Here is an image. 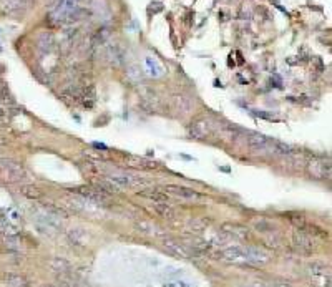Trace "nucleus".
<instances>
[{
    "label": "nucleus",
    "instance_id": "nucleus-7",
    "mask_svg": "<svg viewBox=\"0 0 332 287\" xmlns=\"http://www.w3.org/2000/svg\"><path fill=\"white\" fill-rule=\"evenodd\" d=\"M78 2L80 0H60L58 5L53 8V12L50 17H52L55 22H67L68 17L78 8Z\"/></svg>",
    "mask_w": 332,
    "mask_h": 287
},
{
    "label": "nucleus",
    "instance_id": "nucleus-6",
    "mask_svg": "<svg viewBox=\"0 0 332 287\" xmlns=\"http://www.w3.org/2000/svg\"><path fill=\"white\" fill-rule=\"evenodd\" d=\"M293 246L302 254H311L317 248L316 239H314L311 234L304 232V231H295L294 232V234H293Z\"/></svg>",
    "mask_w": 332,
    "mask_h": 287
},
{
    "label": "nucleus",
    "instance_id": "nucleus-21",
    "mask_svg": "<svg viewBox=\"0 0 332 287\" xmlns=\"http://www.w3.org/2000/svg\"><path fill=\"white\" fill-rule=\"evenodd\" d=\"M7 144V140L3 138V136H0V146H5Z\"/></svg>",
    "mask_w": 332,
    "mask_h": 287
},
{
    "label": "nucleus",
    "instance_id": "nucleus-10",
    "mask_svg": "<svg viewBox=\"0 0 332 287\" xmlns=\"http://www.w3.org/2000/svg\"><path fill=\"white\" fill-rule=\"evenodd\" d=\"M32 0H0V10L8 15L24 12L30 5Z\"/></svg>",
    "mask_w": 332,
    "mask_h": 287
},
{
    "label": "nucleus",
    "instance_id": "nucleus-3",
    "mask_svg": "<svg viewBox=\"0 0 332 287\" xmlns=\"http://www.w3.org/2000/svg\"><path fill=\"white\" fill-rule=\"evenodd\" d=\"M246 143L249 148H253L258 153H272L274 154L276 140L267 138L264 135L259 133H246Z\"/></svg>",
    "mask_w": 332,
    "mask_h": 287
},
{
    "label": "nucleus",
    "instance_id": "nucleus-4",
    "mask_svg": "<svg viewBox=\"0 0 332 287\" xmlns=\"http://www.w3.org/2000/svg\"><path fill=\"white\" fill-rule=\"evenodd\" d=\"M161 244L170 254H173V256H178V257H183V259H189L196 254V249L189 248L186 243H181V241H178V239L165 238L161 241Z\"/></svg>",
    "mask_w": 332,
    "mask_h": 287
},
{
    "label": "nucleus",
    "instance_id": "nucleus-1",
    "mask_svg": "<svg viewBox=\"0 0 332 287\" xmlns=\"http://www.w3.org/2000/svg\"><path fill=\"white\" fill-rule=\"evenodd\" d=\"M309 277L311 284L316 287H331V271L329 266L324 262H312L309 264Z\"/></svg>",
    "mask_w": 332,
    "mask_h": 287
},
{
    "label": "nucleus",
    "instance_id": "nucleus-22",
    "mask_svg": "<svg viewBox=\"0 0 332 287\" xmlns=\"http://www.w3.org/2000/svg\"><path fill=\"white\" fill-rule=\"evenodd\" d=\"M251 287H258V286H251Z\"/></svg>",
    "mask_w": 332,
    "mask_h": 287
},
{
    "label": "nucleus",
    "instance_id": "nucleus-11",
    "mask_svg": "<svg viewBox=\"0 0 332 287\" xmlns=\"http://www.w3.org/2000/svg\"><path fill=\"white\" fill-rule=\"evenodd\" d=\"M136 229H138L145 236H149V238H158V236L163 234L161 227H158L151 221H138V222H136Z\"/></svg>",
    "mask_w": 332,
    "mask_h": 287
},
{
    "label": "nucleus",
    "instance_id": "nucleus-23",
    "mask_svg": "<svg viewBox=\"0 0 332 287\" xmlns=\"http://www.w3.org/2000/svg\"><path fill=\"white\" fill-rule=\"evenodd\" d=\"M48 287H52V286H48Z\"/></svg>",
    "mask_w": 332,
    "mask_h": 287
},
{
    "label": "nucleus",
    "instance_id": "nucleus-19",
    "mask_svg": "<svg viewBox=\"0 0 332 287\" xmlns=\"http://www.w3.org/2000/svg\"><path fill=\"white\" fill-rule=\"evenodd\" d=\"M206 226H208V222L204 219H194V221H191V224H189V227L193 231H203V229H206Z\"/></svg>",
    "mask_w": 332,
    "mask_h": 287
},
{
    "label": "nucleus",
    "instance_id": "nucleus-17",
    "mask_svg": "<svg viewBox=\"0 0 332 287\" xmlns=\"http://www.w3.org/2000/svg\"><path fill=\"white\" fill-rule=\"evenodd\" d=\"M22 193H24V196L25 198H29V199H37L38 196H40V191L35 188L34 184H25V186H22Z\"/></svg>",
    "mask_w": 332,
    "mask_h": 287
},
{
    "label": "nucleus",
    "instance_id": "nucleus-20",
    "mask_svg": "<svg viewBox=\"0 0 332 287\" xmlns=\"http://www.w3.org/2000/svg\"><path fill=\"white\" fill-rule=\"evenodd\" d=\"M128 76H130V80H133V81H136V80H140L142 78V72H140V68L138 67H130L128 68Z\"/></svg>",
    "mask_w": 332,
    "mask_h": 287
},
{
    "label": "nucleus",
    "instance_id": "nucleus-8",
    "mask_svg": "<svg viewBox=\"0 0 332 287\" xmlns=\"http://www.w3.org/2000/svg\"><path fill=\"white\" fill-rule=\"evenodd\" d=\"M165 193L168 196H173V198L186 199V201H198V199L203 198V194L198 193V191L191 188H184V186H178V184H168L165 188Z\"/></svg>",
    "mask_w": 332,
    "mask_h": 287
},
{
    "label": "nucleus",
    "instance_id": "nucleus-5",
    "mask_svg": "<svg viewBox=\"0 0 332 287\" xmlns=\"http://www.w3.org/2000/svg\"><path fill=\"white\" fill-rule=\"evenodd\" d=\"M74 194H76V198H78L80 201H86L90 204H95V206H100V204L107 203V194H103L102 191L97 189L95 186H92V188L81 186V188L74 189Z\"/></svg>",
    "mask_w": 332,
    "mask_h": 287
},
{
    "label": "nucleus",
    "instance_id": "nucleus-12",
    "mask_svg": "<svg viewBox=\"0 0 332 287\" xmlns=\"http://www.w3.org/2000/svg\"><path fill=\"white\" fill-rule=\"evenodd\" d=\"M222 231L228 232L229 236H233V238H236V239H246V238H249L248 227H244L241 224H224V226H222Z\"/></svg>",
    "mask_w": 332,
    "mask_h": 287
},
{
    "label": "nucleus",
    "instance_id": "nucleus-16",
    "mask_svg": "<svg viewBox=\"0 0 332 287\" xmlns=\"http://www.w3.org/2000/svg\"><path fill=\"white\" fill-rule=\"evenodd\" d=\"M154 211L163 217H173L175 216V209L170 204H154Z\"/></svg>",
    "mask_w": 332,
    "mask_h": 287
},
{
    "label": "nucleus",
    "instance_id": "nucleus-13",
    "mask_svg": "<svg viewBox=\"0 0 332 287\" xmlns=\"http://www.w3.org/2000/svg\"><path fill=\"white\" fill-rule=\"evenodd\" d=\"M140 194H142L145 199L153 201V204H168L170 203V196L166 193H161V191H142Z\"/></svg>",
    "mask_w": 332,
    "mask_h": 287
},
{
    "label": "nucleus",
    "instance_id": "nucleus-14",
    "mask_svg": "<svg viewBox=\"0 0 332 287\" xmlns=\"http://www.w3.org/2000/svg\"><path fill=\"white\" fill-rule=\"evenodd\" d=\"M3 282H5L7 287H29V282L20 274H5L3 276Z\"/></svg>",
    "mask_w": 332,
    "mask_h": 287
},
{
    "label": "nucleus",
    "instance_id": "nucleus-2",
    "mask_svg": "<svg viewBox=\"0 0 332 287\" xmlns=\"http://www.w3.org/2000/svg\"><path fill=\"white\" fill-rule=\"evenodd\" d=\"M107 183H110L116 191L125 188H138V186H147L148 181L140 176L133 175H113L107 178Z\"/></svg>",
    "mask_w": 332,
    "mask_h": 287
},
{
    "label": "nucleus",
    "instance_id": "nucleus-15",
    "mask_svg": "<svg viewBox=\"0 0 332 287\" xmlns=\"http://www.w3.org/2000/svg\"><path fill=\"white\" fill-rule=\"evenodd\" d=\"M125 163H126V165H130V166H133V168H151V166H156L154 163L148 161L147 158H135V156L126 158Z\"/></svg>",
    "mask_w": 332,
    "mask_h": 287
},
{
    "label": "nucleus",
    "instance_id": "nucleus-9",
    "mask_svg": "<svg viewBox=\"0 0 332 287\" xmlns=\"http://www.w3.org/2000/svg\"><path fill=\"white\" fill-rule=\"evenodd\" d=\"M309 175L317 179H329L331 176V163L329 159H312L309 165Z\"/></svg>",
    "mask_w": 332,
    "mask_h": 287
},
{
    "label": "nucleus",
    "instance_id": "nucleus-18",
    "mask_svg": "<svg viewBox=\"0 0 332 287\" xmlns=\"http://www.w3.org/2000/svg\"><path fill=\"white\" fill-rule=\"evenodd\" d=\"M147 67H148L149 73H153V76H160L163 73V68L158 67L156 60H153V58H149V57L147 58Z\"/></svg>",
    "mask_w": 332,
    "mask_h": 287
}]
</instances>
